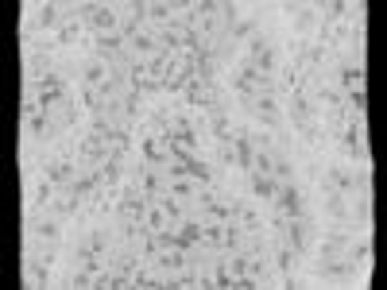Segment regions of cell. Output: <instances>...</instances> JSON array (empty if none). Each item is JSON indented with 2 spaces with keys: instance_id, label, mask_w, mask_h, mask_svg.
Masks as SVG:
<instances>
[{
  "instance_id": "6da1fadb",
  "label": "cell",
  "mask_w": 387,
  "mask_h": 290,
  "mask_svg": "<svg viewBox=\"0 0 387 290\" xmlns=\"http://www.w3.org/2000/svg\"><path fill=\"white\" fill-rule=\"evenodd\" d=\"M275 209L283 217H306V201H302V190H298L295 182H286V186H279V194H275Z\"/></svg>"
},
{
  "instance_id": "7a4b0ae2",
  "label": "cell",
  "mask_w": 387,
  "mask_h": 290,
  "mask_svg": "<svg viewBox=\"0 0 387 290\" xmlns=\"http://www.w3.org/2000/svg\"><path fill=\"white\" fill-rule=\"evenodd\" d=\"M112 78V62H105V58H85L82 62V85H93V89H101L105 82Z\"/></svg>"
},
{
  "instance_id": "3957f363",
  "label": "cell",
  "mask_w": 387,
  "mask_h": 290,
  "mask_svg": "<svg viewBox=\"0 0 387 290\" xmlns=\"http://www.w3.org/2000/svg\"><path fill=\"white\" fill-rule=\"evenodd\" d=\"M31 236H39V244H62V217H35Z\"/></svg>"
},
{
  "instance_id": "277c9868",
  "label": "cell",
  "mask_w": 387,
  "mask_h": 290,
  "mask_svg": "<svg viewBox=\"0 0 387 290\" xmlns=\"http://www.w3.org/2000/svg\"><path fill=\"white\" fill-rule=\"evenodd\" d=\"M236 205H240V201H233V198H213L210 205H205V213H210V221L228 224V221H236Z\"/></svg>"
},
{
  "instance_id": "5b68a950",
  "label": "cell",
  "mask_w": 387,
  "mask_h": 290,
  "mask_svg": "<svg viewBox=\"0 0 387 290\" xmlns=\"http://www.w3.org/2000/svg\"><path fill=\"white\" fill-rule=\"evenodd\" d=\"M248 190L256 194V198H263V201H275V194H279V182L271 178V174H248Z\"/></svg>"
},
{
  "instance_id": "8992f818",
  "label": "cell",
  "mask_w": 387,
  "mask_h": 290,
  "mask_svg": "<svg viewBox=\"0 0 387 290\" xmlns=\"http://www.w3.org/2000/svg\"><path fill=\"white\" fill-rule=\"evenodd\" d=\"M186 178H194L198 186H213V182H217V178H213V166L205 163V159H198V155L186 159Z\"/></svg>"
},
{
  "instance_id": "52a82bcc",
  "label": "cell",
  "mask_w": 387,
  "mask_h": 290,
  "mask_svg": "<svg viewBox=\"0 0 387 290\" xmlns=\"http://www.w3.org/2000/svg\"><path fill=\"white\" fill-rule=\"evenodd\" d=\"M35 27H39V31H59L62 27V8L59 4H43L39 16H35Z\"/></svg>"
},
{
  "instance_id": "ba28073f",
  "label": "cell",
  "mask_w": 387,
  "mask_h": 290,
  "mask_svg": "<svg viewBox=\"0 0 387 290\" xmlns=\"http://www.w3.org/2000/svg\"><path fill=\"white\" fill-rule=\"evenodd\" d=\"M337 82H341V93H349V89H364V70L356 66V62H353V66L345 62V66H341V74H337Z\"/></svg>"
},
{
  "instance_id": "9c48e42d",
  "label": "cell",
  "mask_w": 387,
  "mask_h": 290,
  "mask_svg": "<svg viewBox=\"0 0 387 290\" xmlns=\"http://www.w3.org/2000/svg\"><path fill=\"white\" fill-rule=\"evenodd\" d=\"M54 190H59V186H54L51 178H43V182L31 190V209H51V201H54Z\"/></svg>"
},
{
  "instance_id": "30bf717a",
  "label": "cell",
  "mask_w": 387,
  "mask_h": 290,
  "mask_svg": "<svg viewBox=\"0 0 387 290\" xmlns=\"http://www.w3.org/2000/svg\"><path fill=\"white\" fill-rule=\"evenodd\" d=\"M271 178H275L279 186L295 182V178H298V166H295V163H286V159H275V163H271Z\"/></svg>"
},
{
  "instance_id": "8fae6325",
  "label": "cell",
  "mask_w": 387,
  "mask_h": 290,
  "mask_svg": "<svg viewBox=\"0 0 387 290\" xmlns=\"http://www.w3.org/2000/svg\"><path fill=\"white\" fill-rule=\"evenodd\" d=\"M167 194H170V198H178V201H186V198L198 194V182H194V178H170Z\"/></svg>"
},
{
  "instance_id": "7c38bea8",
  "label": "cell",
  "mask_w": 387,
  "mask_h": 290,
  "mask_svg": "<svg viewBox=\"0 0 387 290\" xmlns=\"http://www.w3.org/2000/svg\"><path fill=\"white\" fill-rule=\"evenodd\" d=\"M178 236H182L190 248H198V244H202V224H198V221H182V224H178Z\"/></svg>"
},
{
  "instance_id": "4fadbf2b",
  "label": "cell",
  "mask_w": 387,
  "mask_h": 290,
  "mask_svg": "<svg viewBox=\"0 0 387 290\" xmlns=\"http://www.w3.org/2000/svg\"><path fill=\"white\" fill-rule=\"evenodd\" d=\"M213 287H233V271H228V263H225V259H221V263L217 267H213Z\"/></svg>"
},
{
  "instance_id": "5bb4252c",
  "label": "cell",
  "mask_w": 387,
  "mask_h": 290,
  "mask_svg": "<svg viewBox=\"0 0 387 290\" xmlns=\"http://www.w3.org/2000/svg\"><path fill=\"white\" fill-rule=\"evenodd\" d=\"M27 132H31V136H47V113L27 116Z\"/></svg>"
},
{
  "instance_id": "9a60e30c",
  "label": "cell",
  "mask_w": 387,
  "mask_h": 290,
  "mask_svg": "<svg viewBox=\"0 0 387 290\" xmlns=\"http://www.w3.org/2000/svg\"><path fill=\"white\" fill-rule=\"evenodd\" d=\"M217 163H221V166H233V163H236V151H233V147H217Z\"/></svg>"
}]
</instances>
